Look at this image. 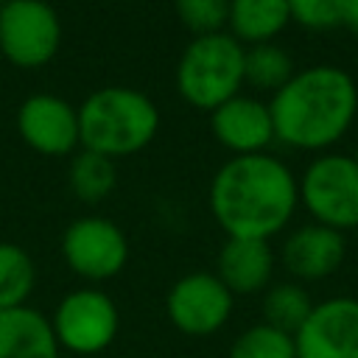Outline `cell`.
<instances>
[{"label":"cell","mask_w":358,"mask_h":358,"mask_svg":"<svg viewBox=\"0 0 358 358\" xmlns=\"http://www.w3.org/2000/svg\"><path fill=\"white\" fill-rule=\"evenodd\" d=\"M341 25H344V28H350L352 34H358V0H344Z\"/></svg>","instance_id":"cb8c5ba5"},{"label":"cell","mask_w":358,"mask_h":358,"mask_svg":"<svg viewBox=\"0 0 358 358\" xmlns=\"http://www.w3.org/2000/svg\"><path fill=\"white\" fill-rule=\"evenodd\" d=\"M263 322L282 330V333H296L302 327V322L308 319V313L313 310V299L305 291L302 282L296 280H282V282H271L263 291Z\"/></svg>","instance_id":"e0dca14e"},{"label":"cell","mask_w":358,"mask_h":358,"mask_svg":"<svg viewBox=\"0 0 358 358\" xmlns=\"http://www.w3.org/2000/svg\"><path fill=\"white\" fill-rule=\"evenodd\" d=\"M227 358H296L294 336L257 322L235 336Z\"/></svg>","instance_id":"44dd1931"},{"label":"cell","mask_w":358,"mask_h":358,"mask_svg":"<svg viewBox=\"0 0 358 358\" xmlns=\"http://www.w3.org/2000/svg\"><path fill=\"white\" fill-rule=\"evenodd\" d=\"M291 22H299L308 31H333L341 25L344 0H285Z\"/></svg>","instance_id":"603a6c76"},{"label":"cell","mask_w":358,"mask_h":358,"mask_svg":"<svg viewBox=\"0 0 358 358\" xmlns=\"http://www.w3.org/2000/svg\"><path fill=\"white\" fill-rule=\"evenodd\" d=\"M36 282V266L31 255L8 241H0V310L28 305Z\"/></svg>","instance_id":"ffe728a7"},{"label":"cell","mask_w":358,"mask_h":358,"mask_svg":"<svg viewBox=\"0 0 358 358\" xmlns=\"http://www.w3.org/2000/svg\"><path fill=\"white\" fill-rule=\"evenodd\" d=\"M246 48L229 34L193 36L176 64V92L196 109L213 112L243 87Z\"/></svg>","instance_id":"277c9868"},{"label":"cell","mask_w":358,"mask_h":358,"mask_svg":"<svg viewBox=\"0 0 358 358\" xmlns=\"http://www.w3.org/2000/svg\"><path fill=\"white\" fill-rule=\"evenodd\" d=\"M50 316L31 305L0 310V358H59Z\"/></svg>","instance_id":"9a60e30c"},{"label":"cell","mask_w":358,"mask_h":358,"mask_svg":"<svg viewBox=\"0 0 358 358\" xmlns=\"http://www.w3.org/2000/svg\"><path fill=\"white\" fill-rule=\"evenodd\" d=\"M344 257H347L344 232L316 221L291 229L280 246V263L296 282H319L336 274Z\"/></svg>","instance_id":"7c38bea8"},{"label":"cell","mask_w":358,"mask_h":358,"mask_svg":"<svg viewBox=\"0 0 358 358\" xmlns=\"http://www.w3.org/2000/svg\"><path fill=\"white\" fill-rule=\"evenodd\" d=\"M274 140L296 151H327L358 115L355 78L336 64H310L296 70L268 101Z\"/></svg>","instance_id":"7a4b0ae2"},{"label":"cell","mask_w":358,"mask_h":358,"mask_svg":"<svg viewBox=\"0 0 358 358\" xmlns=\"http://www.w3.org/2000/svg\"><path fill=\"white\" fill-rule=\"evenodd\" d=\"M299 204L316 224L338 232L358 227V159L324 151L299 176Z\"/></svg>","instance_id":"5b68a950"},{"label":"cell","mask_w":358,"mask_h":358,"mask_svg":"<svg viewBox=\"0 0 358 358\" xmlns=\"http://www.w3.org/2000/svg\"><path fill=\"white\" fill-rule=\"evenodd\" d=\"M78 131L87 151L109 159L143 151L159 131L157 103L131 87H101L78 106Z\"/></svg>","instance_id":"3957f363"},{"label":"cell","mask_w":358,"mask_h":358,"mask_svg":"<svg viewBox=\"0 0 358 358\" xmlns=\"http://www.w3.org/2000/svg\"><path fill=\"white\" fill-rule=\"evenodd\" d=\"M173 8L193 36L221 34L229 22V0H173Z\"/></svg>","instance_id":"7402d4cb"},{"label":"cell","mask_w":358,"mask_h":358,"mask_svg":"<svg viewBox=\"0 0 358 358\" xmlns=\"http://www.w3.org/2000/svg\"><path fill=\"white\" fill-rule=\"evenodd\" d=\"M274 249L257 238H227L215 257V277L232 291V296L263 294L274 277Z\"/></svg>","instance_id":"5bb4252c"},{"label":"cell","mask_w":358,"mask_h":358,"mask_svg":"<svg viewBox=\"0 0 358 358\" xmlns=\"http://www.w3.org/2000/svg\"><path fill=\"white\" fill-rule=\"evenodd\" d=\"M17 131L28 148L45 157H64L81 145L78 131V106L70 101L36 92L25 98L17 109Z\"/></svg>","instance_id":"8fae6325"},{"label":"cell","mask_w":358,"mask_h":358,"mask_svg":"<svg viewBox=\"0 0 358 358\" xmlns=\"http://www.w3.org/2000/svg\"><path fill=\"white\" fill-rule=\"evenodd\" d=\"M59 45L62 22L45 0H6L0 6V53L14 67H45Z\"/></svg>","instance_id":"52a82bcc"},{"label":"cell","mask_w":358,"mask_h":358,"mask_svg":"<svg viewBox=\"0 0 358 358\" xmlns=\"http://www.w3.org/2000/svg\"><path fill=\"white\" fill-rule=\"evenodd\" d=\"M50 324L62 352L98 355L106 347H112V341L117 338L120 310L106 291L95 285H84L67 291L56 302Z\"/></svg>","instance_id":"8992f818"},{"label":"cell","mask_w":358,"mask_h":358,"mask_svg":"<svg viewBox=\"0 0 358 358\" xmlns=\"http://www.w3.org/2000/svg\"><path fill=\"white\" fill-rule=\"evenodd\" d=\"M235 308L232 291L215 277V271L182 274L165 294V316L185 336L218 333Z\"/></svg>","instance_id":"9c48e42d"},{"label":"cell","mask_w":358,"mask_h":358,"mask_svg":"<svg viewBox=\"0 0 358 358\" xmlns=\"http://www.w3.org/2000/svg\"><path fill=\"white\" fill-rule=\"evenodd\" d=\"M296 358H358V299L327 296L294 333Z\"/></svg>","instance_id":"30bf717a"},{"label":"cell","mask_w":358,"mask_h":358,"mask_svg":"<svg viewBox=\"0 0 358 358\" xmlns=\"http://www.w3.org/2000/svg\"><path fill=\"white\" fill-rule=\"evenodd\" d=\"M294 59L285 48L274 45V42H263V45H249L243 53V84L263 90V92H277L280 87L288 84V78L294 76Z\"/></svg>","instance_id":"d6986e66"},{"label":"cell","mask_w":358,"mask_h":358,"mask_svg":"<svg viewBox=\"0 0 358 358\" xmlns=\"http://www.w3.org/2000/svg\"><path fill=\"white\" fill-rule=\"evenodd\" d=\"M210 131L235 157L263 154L274 143V123L268 103L243 92H238L235 98L224 101L210 112Z\"/></svg>","instance_id":"4fadbf2b"},{"label":"cell","mask_w":358,"mask_h":358,"mask_svg":"<svg viewBox=\"0 0 358 358\" xmlns=\"http://www.w3.org/2000/svg\"><path fill=\"white\" fill-rule=\"evenodd\" d=\"M291 22L285 0H229V34L246 45L274 42Z\"/></svg>","instance_id":"2e32d148"},{"label":"cell","mask_w":358,"mask_h":358,"mask_svg":"<svg viewBox=\"0 0 358 358\" xmlns=\"http://www.w3.org/2000/svg\"><path fill=\"white\" fill-rule=\"evenodd\" d=\"M62 257L87 282H103L123 271L129 260L126 232L103 215H81L62 235Z\"/></svg>","instance_id":"ba28073f"},{"label":"cell","mask_w":358,"mask_h":358,"mask_svg":"<svg viewBox=\"0 0 358 358\" xmlns=\"http://www.w3.org/2000/svg\"><path fill=\"white\" fill-rule=\"evenodd\" d=\"M299 207V179L268 151L229 157L210 182V213L227 238L271 241Z\"/></svg>","instance_id":"6da1fadb"},{"label":"cell","mask_w":358,"mask_h":358,"mask_svg":"<svg viewBox=\"0 0 358 358\" xmlns=\"http://www.w3.org/2000/svg\"><path fill=\"white\" fill-rule=\"evenodd\" d=\"M115 182H117L115 159L95 154V151H87V148H81L73 157L70 171H67V185L78 201H84V204L103 201L115 190Z\"/></svg>","instance_id":"ac0fdd59"}]
</instances>
